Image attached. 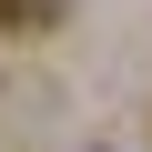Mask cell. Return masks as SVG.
I'll list each match as a JSON object with an SVG mask.
<instances>
[{
    "label": "cell",
    "instance_id": "1",
    "mask_svg": "<svg viewBox=\"0 0 152 152\" xmlns=\"http://www.w3.org/2000/svg\"><path fill=\"white\" fill-rule=\"evenodd\" d=\"M61 0H0V31H51Z\"/></svg>",
    "mask_w": 152,
    "mask_h": 152
}]
</instances>
